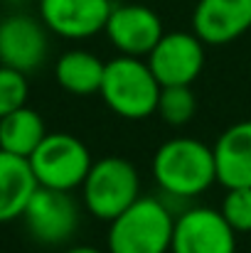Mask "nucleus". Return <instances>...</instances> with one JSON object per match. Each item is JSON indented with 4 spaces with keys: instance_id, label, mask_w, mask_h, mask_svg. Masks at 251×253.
<instances>
[{
    "instance_id": "1",
    "label": "nucleus",
    "mask_w": 251,
    "mask_h": 253,
    "mask_svg": "<svg viewBox=\"0 0 251 253\" xmlns=\"http://www.w3.org/2000/svg\"><path fill=\"white\" fill-rule=\"evenodd\" d=\"M153 179L158 189L175 199L202 197L214 182V153L207 143L187 135L165 140L153 155Z\"/></svg>"
},
{
    "instance_id": "2",
    "label": "nucleus",
    "mask_w": 251,
    "mask_h": 253,
    "mask_svg": "<svg viewBox=\"0 0 251 253\" xmlns=\"http://www.w3.org/2000/svg\"><path fill=\"white\" fill-rule=\"evenodd\" d=\"M175 214L158 197H138L108 221V253H170Z\"/></svg>"
},
{
    "instance_id": "3",
    "label": "nucleus",
    "mask_w": 251,
    "mask_h": 253,
    "mask_svg": "<svg viewBox=\"0 0 251 253\" xmlns=\"http://www.w3.org/2000/svg\"><path fill=\"white\" fill-rule=\"evenodd\" d=\"M160 88L163 86L153 77L146 59L118 54L106 62L99 96L103 98L106 108L118 118L146 121L158 108Z\"/></svg>"
},
{
    "instance_id": "4",
    "label": "nucleus",
    "mask_w": 251,
    "mask_h": 253,
    "mask_svg": "<svg viewBox=\"0 0 251 253\" xmlns=\"http://www.w3.org/2000/svg\"><path fill=\"white\" fill-rule=\"evenodd\" d=\"M138 197H141L138 168L121 155L94 160V165L82 182L84 209L101 221L116 219Z\"/></svg>"
},
{
    "instance_id": "5",
    "label": "nucleus",
    "mask_w": 251,
    "mask_h": 253,
    "mask_svg": "<svg viewBox=\"0 0 251 253\" xmlns=\"http://www.w3.org/2000/svg\"><path fill=\"white\" fill-rule=\"evenodd\" d=\"M27 163L37 179V187L74 192L77 187H82L86 172L94 165V158L82 138L57 130L45 135Z\"/></svg>"
},
{
    "instance_id": "6",
    "label": "nucleus",
    "mask_w": 251,
    "mask_h": 253,
    "mask_svg": "<svg viewBox=\"0 0 251 253\" xmlns=\"http://www.w3.org/2000/svg\"><path fill=\"white\" fill-rule=\"evenodd\" d=\"M20 219L25 221L27 234L37 244L64 246L74 239V234L79 229L82 207L72 197V192L37 187Z\"/></svg>"
},
{
    "instance_id": "7",
    "label": "nucleus",
    "mask_w": 251,
    "mask_h": 253,
    "mask_svg": "<svg viewBox=\"0 0 251 253\" xmlns=\"http://www.w3.org/2000/svg\"><path fill=\"white\" fill-rule=\"evenodd\" d=\"M103 35L118 54L146 59L165 35V27L160 15L148 2L128 0V2H116L111 7Z\"/></svg>"
},
{
    "instance_id": "8",
    "label": "nucleus",
    "mask_w": 251,
    "mask_h": 253,
    "mask_svg": "<svg viewBox=\"0 0 251 253\" xmlns=\"http://www.w3.org/2000/svg\"><path fill=\"white\" fill-rule=\"evenodd\" d=\"M170 253H237V231L219 209L190 207L175 216Z\"/></svg>"
},
{
    "instance_id": "9",
    "label": "nucleus",
    "mask_w": 251,
    "mask_h": 253,
    "mask_svg": "<svg viewBox=\"0 0 251 253\" xmlns=\"http://www.w3.org/2000/svg\"><path fill=\"white\" fill-rule=\"evenodd\" d=\"M50 35L40 15L12 12L0 17V64L22 74L37 72L47 62Z\"/></svg>"
},
{
    "instance_id": "10",
    "label": "nucleus",
    "mask_w": 251,
    "mask_h": 253,
    "mask_svg": "<svg viewBox=\"0 0 251 253\" xmlns=\"http://www.w3.org/2000/svg\"><path fill=\"white\" fill-rule=\"evenodd\" d=\"M146 62L160 86H192L204 69V42L195 32H165Z\"/></svg>"
},
{
    "instance_id": "11",
    "label": "nucleus",
    "mask_w": 251,
    "mask_h": 253,
    "mask_svg": "<svg viewBox=\"0 0 251 253\" xmlns=\"http://www.w3.org/2000/svg\"><path fill=\"white\" fill-rule=\"evenodd\" d=\"M113 0H37V15L45 27L72 42L103 32Z\"/></svg>"
},
{
    "instance_id": "12",
    "label": "nucleus",
    "mask_w": 251,
    "mask_h": 253,
    "mask_svg": "<svg viewBox=\"0 0 251 253\" xmlns=\"http://www.w3.org/2000/svg\"><path fill=\"white\" fill-rule=\"evenodd\" d=\"M251 30V0H197L192 32L212 47L229 44Z\"/></svg>"
},
{
    "instance_id": "13",
    "label": "nucleus",
    "mask_w": 251,
    "mask_h": 253,
    "mask_svg": "<svg viewBox=\"0 0 251 253\" xmlns=\"http://www.w3.org/2000/svg\"><path fill=\"white\" fill-rule=\"evenodd\" d=\"M217 182L227 189L251 187V121L224 128L212 145Z\"/></svg>"
},
{
    "instance_id": "14",
    "label": "nucleus",
    "mask_w": 251,
    "mask_h": 253,
    "mask_svg": "<svg viewBox=\"0 0 251 253\" xmlns=\"http://www.w3.org/2000/svg\"><path fill=\"white\" fill-rule=\"evenodd\" d=\"M35 189L37 179L30 169V163L0 150V224L20 219Z\"/></svg>"
},
{
    "instance_id": "15",
    "label": "nucleus",
    "mask_w": 251,
    "mask_h": 253,
    "mask_svg": "<svg viewBox=\"0 0 251 253\" xmlns=\"http://www.w3.org/2000/svg\"><path fill=\"white\" fill-rule=\"evenodd\" d=\"M106 62L89 49H67L54 64V79L72 96H94L101 88Z\"/></svg>"
},
{
    "instance_id": "16",
    "label": "nucleus",
    "mask_w": 251,
    "mask_h": 253,
    "mask_svg": "<svg viewBox=\"0 0 251 253\" xmlns=\"http://www.w3.org/2000/svg\"><path fill=\"white\" fill-rule=\"evenodd\" d=\"M45 135H47L45 118L30 106L0 116V150L10 155L27 160L45 140Z\"/></svg>"
},
{
    "instance_id": "17",
    "label": "nucleus",
    "mask_w": 251,
    "mask_h": 253,
    "mask_svg": "<svg viewBox=\"0 0 251 253\" xmlns=\"http://www.w3.org/2000/svg\"><path fill=\"white\" fill-rule=\"evenodd\" d=\"M155 113L172 128L187 126L197 113V98L192 93V86H163Z\"/></svg>"
},
{
    "instance_id": "18",
    "label": "nucleus",
    "mask_w": 251,
    "mask_h": 253,
    "mask_svg": "<svg viewBox=\"0 0 251 253\" xmlns=\"http://www.w3.org/2000/svg\"><path fill=\"white\" fill-rule=\"evenodd\" d=\"M219 211L237 234H251V187L227 189Z\"/></svg>"
},
{
    "instance_id": "19",
    "label": "nucleus",
    "mask_w": 251,
    "mask_h": 253,
    "mask_svg": "<svg viewBox=\"0 0 251 253\" xmlns=\"http://www.w3.org/2000/svg\"><path fill=\"white\" fill-rule=\"evenodd\" d=\"M27 96H30L27 74L0 64V116L27 106Z\"/></svg>"
},
{
    "instance_id": "20",
    "label": "nucleus",
    "mask_w": 251,
    "mask_h": 253,
    "mask_svg": "<svg viewBox=\"0 0 251 253\" xmlns=\"http://www.w3.org/2000/svg\"><path fill=\"white\" fill-rule=\"evenodd\" d=\"M64 253H108V251L96 249V246H89V244H74V246H69Z\"/></svg>"
},
{
    "instance_id": "21",
    "label": "nucleus",
    "mask_w": 251,
    "mask_h": 253,
    "mask_svg": "<svg viewBox=\"0 0 251 253\" xmlns=\"http://www.w3.org/2000/svg\"><path fill=\"white\" fill-rule=\"evenodd\" d=\"M141 2H151V0H141Z\"/></svg>"
}]
</instances>
